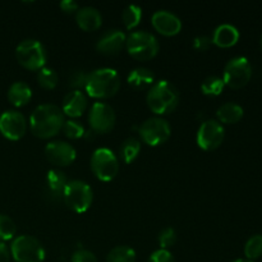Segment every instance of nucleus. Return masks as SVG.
I'll return each instance as SVG.
<instances>
[{"label":"nucleus","mask_w":262,"mask_h":262,"mask_svg":"<svg viewBox=\"0 0 262 262\" xmlns=\"http://www.w3.org/2000/svg\"><path fill=\"white\" fill-rule=\"evenodd\" d=\"M66 123V117L59 106L43 104L36 107L30 118V128L33 136L48 140L58 135Z\"/></svg>","instance_id":"nucleus-1"},{"label":"nucleus","mask_w":262,"mask_h":262,"mask_svg":"<svg viewBox=\"0 0 262 262\" xmlns=\"http://www.w3.org/2000/svg\"><path fill=\"white\" fill-rule=\"evenodd\" d=\"M146 101L151 112L156 115H168L178 106L179 92L170 82L159 81L148 90Z\"/></svg>","instance_id":"nucleus-2"},{"label":"nucleus","mask_w":262,"mask_h":262,"mask_svg":"<svg viewBox=\"0 0 262 262\" xmlns=\"http://www.w3.org/2000/svg\"><path fill=\"white\" fill-rule=\"evenodd\" d=\"M120 89V77L115 69L101 68L89 74L84 90L94 99H109Z\"/></svg>","instance_id":"nucleus-3"},{"label":"nucleus","mask_w":262,"mask_h":262,"mask_svg":"<svg viewBox=\"0 0 262 262\" xmlns=\"http://www.w3.org/2000/svg\"><path fill=\"white\" fill-rule=\"evenodd\" d=\"M125 48L133 59L140 61L151 60L159 53V42L156 37L145 31H136L127 37Z\"/></svg>","instance_id":"nucleus-4"},{"label":"nucleus","mask_w":262,"mask_h":262,"mask_svg":"<svg viewBox=\"0 0 262 262\" xmlns=\"http://www.w3.org/2000/svg\"><path fill=\"white\" fill-rule=\"evenodd\" d=\"M63 199L67 206L77 214H83L91 207L94 193L92 188L82 181H69L63 192Z\"/></svg>","instance_id":"nucleus-5"},{"label":"nucleus","mask_w":262,"mask_h":262,"mask_svg":"<svg viewBox=\"0 0 262 262\" xmlns=\"http://www.w3.org/2000/svg\"><path fill=\"white\" fill-rule=\"evenodd\" d=\"M15 58L23 68L28 71H40L45 67L48 54L40 41L25 40L15 49Z\"/></svg>","instance_id":"nucleus-6"},{"label":"nucleus","mask_w":262,"mask_h":262,"mask_svg":"<svg viewBox=\"0 0 262 262\" xmlns=\"http://www.w3.org/2000/svg\"><path fill=\"white\" fill-rule=\"evenodd\" d=\"M10 256L15 262H43L45 250L35 237L19 235L10 246Z\"/></svg>","instance_id":"nucleus-7"},{"label":"nucleus","mask_w":262,"mask_h":262,"mask_svg":"<svg viewBox=\"0 0 262 262\" xmlns=\"http://www.w3.org/2000/svg\"><path fill=\"white\" fill-rule=\"evenodd\" d=\"M91 169L97 179L101 182H110L119 171V161L109 148H97L91 156Z\"/></svg>","instance_id":"nucleus-8"},{"label":"nucleus","mask_w":262,"mask_h":262,"mask_svg":"<svg viewBox=\"0 0 262 262\" xmlns=\"http://www.w3.org/2000/svg\"><path fill=\"white\" fill-rule=\"evenodd\" d=\"M252 77V67L245 56H237L228 61L224 68L223 81L230 89H242L250 82Z\"/></svg>","instance_id":"nucleus-9"},{"label":"nucleus","mask_w":262,"mask_h":262,"mask_svg":"<svg viewBox=\"0 0 262 262\" xmlns=\"http://www.w3.org/2000/svg\"><path fill=\"white\" fill-rule=\"evenodd\" d=\"M171 128L164 118H150L140 127V136L148 146H160L170 138Z\"/></svg>","instance_id":"nucleus-10"},{"label":"nucleus","mask_w":262,"mask_h":262,"mask_svg":"<svg viewBox=\"0 0 262 262\" xmlns=\"http://www.w3.org/2000/svg\"><path fill=\"white\" fill-rule=\"evenodd\" d=\"M115 120H117V117H115L114 109L105 102H95L90 109L89 122L94 132L100 133V135L109 133L114 128Z\"/></svg>","instance_id":"nucleus-11"},{"label":"nucleus","mask_w":262,"mask_h":262,"mask_svg":"<svg viewBox=\"0 0 262 262\" xmlns=\"http://www.w3.org/2000/svg\"><path fill=\"white\" fill-rule=\"evenodd\" d=\"M225 130L217 120H206L197 130V145L204 151H214L224 141Z\"/></svg>","instance_id":"nucleus-12"},{"label":"nucleus","mask_w":262,"mask_h":262,"mask_svg":"<svg viewBox=\"0 0 262 262\" xmlns=\"http://www.w3.org/2000/svg\"><path fill=\"white\" fill-rule=\"evenodd\" d=\"M27 122L25 115L15 110H8L0 115V133L10 141H18L26 135Z\"/></svg>","instance_id":"nucleus-13"},{"label":"nucleus","mask_w":262,"mask_h":262,"mask_svg":"<svg viewBox=\"0 0 262 262\" xmlns=\"http://www.w3.org/2000/svg\"><path fill=\"white\" fill-rule=\"evenodd\" d=\"M45 155L51 164L56 166H68L76 160L77 152L74 147L64 141H53L45 147Z\"/></svg>","instance_id":"nucleus-14"},{"label":"nucleus","mask_w":262,"mask_h":262,"mask_svg":"<svg viewBox=\"0 0 262 262\" xmlns=\"http://www.w3.org/2000/svg\"><path fill=\"white\" fill-rule=\"evenodd\" d=\"M151 23L160 35L166 36V37L178 35L182 30L181 19L176 14L166 12V10H159V12L154 13Z\"/></svg>","instance_id":"nucleus-15"},{"label":"nucleus","mask_w":262,"mask_h":262,"mask_svg":"<svg viewBox=\"0 0 262 262\" xmlns=\"http://www.w3.org/2000/svg\"><path fill=\"white\" fill-rule=\"evenodd\" d=\"M125 41H127V37L122 31L110 30L100 37L96 49L99 53L104 55H117L125 46Z\"/></svg>","instance_id":"nucleus-16"},{"label":"nucleus","mask_w":262,"mask_h":262,"mask_svg":"<svg viewBox=\"0 0 262 262\" xmlns=\"http://www.w3.org/2000/svg\"><path fill=\"white\" fill-rule=\"evenodd\" d=\"M86 109L87 97L83 92L73 90L66 95L63 100V106H61V112L64 115H68L69 118H78L86 112Z\"/></svg>","instance_id":"nucleus-17"},{"label":"nucleus","mask_w":262,"mask_h":262,"mask_svg":"<svg viewBox=\"0 0 262 262\" xmlns=\"http://www.w3.org/2000/svg\"><path fill=\"white\" fill-rule=\"evenodd\" d=\"M76 22L81 30L86 31V32H92L101 27L102 17L96 8L83 7L77 10Z\"/></svg>","instance_id":"nucleus-18"},{"label":"nucleus","mask_w":262,"mask_h":262,"mask_svg":"<svg viewBox=\"0 0 262 262\" xmlns=\"http://www.w3.org/2000/svg\"><path fill=\"white\" fill-rule=\"evenodd\" d=\"M211 40L212 43L219 48H232L239 40V31L232 25H222L215 30Z\"/></svg>","instance_id":"nucleus-19"},{"label":"nucleus","mask_w":262,"mask_h":262,"mask_svg":"<svg viewBox=\"0 0 262 262\" xmlns=\"http://www.w3.org/2000/svg\"><path fill=\"white\" fill-rule=\"evenodd\" d=\"M127 82L132 89L142 91V90H147L152 87V84L155 83V76L148 68L140 67V68L133 69L128 74Z\"/></svg>","instance_id":"nucleus-20"},{"label":"nucleus","mask_w":262,"mask_h":262,"mask_svg":"<svg viewBox=\"0 0 262 262\" xmlns=\"http://www.w3.org/2000/svg\"><path fill=\"white\" fill-rule=\"evenodd\" d=\"M31 99H32V91L25 82H14L8 90V100L13 106H25L31 101Z\"/></svg>","instance_id":"nucleus-21"},{"label":"nucleus","mask_w":262,"mask_h":262,"mask_svg":"<svg viewBox=\"0 0 262 262\" xmlns=\"http://www.w3.org/2000/svg\"><path fill=\"white\" fill-rule=\"evenodd\" d=\"M245 110L241 105L235 104V102H227V104L222 105L217 109L216 117L219 119V123H224V124H235L239 122L243 118Z\"/></svg>","instance_id":"nucleus-22"},{"label":"nucleus","mask_w":262,"mask_h":262,"mask_svg":"<svg viewBox=\"0 0 262 262\" xmlns=\"http://www.w3.org/2000/svg\"><path fill=\"white\" fill-rule=\"evenodd\" d=\"M46 184H48L49 189L54 194H63L64 189L68 184V179H67V176L61 170L51 169V170L48 171V176H46Z\"/></svg>","instance_id":"nucleus-23"},{"label":"nucleus","mask_w":262,"mask_h":262,"mask_svg":"<svg viewBox=\"0 0 262 262\" xmlns=\"http://www.w3.org/2000/svg\"><path fill=\"white\" fill-rule=\"evenodd\" d=\"M141 151V143L140 141L136 138L129 137L122 143L120 146V155H122V160L125 164H130L137 159L138 154Z\"/></svg>","instance_id":"nucleus-24"},{"label":"nucleus","mask_w":262,"mask_h":262,"mask_svg":"<svg viewBox=\"0 0 262 262\" xmlns=\"http://www.w3.org/2000/svg\"><path fill=\"white\" fill-rule=\"evenodd\" d=\"M106 262H136V252L127 246H118L110 251Z\"/></svg>","instance_id":"nucleus-25"},{"label":"nucleus","mask_w":262,"mask_h":262,"mask_svg":"<svg viewBox=\"0 0 262 262\" xmlns=\"http://www.w3.org/2000/svg\"><path fill=\"white\" fill-rule=\"evenodd\" d=\"M122 19L127 30H133L140 25L141 19H142V9L138 5H128L123 10Z\"/></svg>","instance_id":"nucleus-26"},{"label":"nucleus","mask_w":262,"mask_h":262,"mask_svg":"<svg viewBox=\"0 0 262 262\" xmlns=\"http://www.w3.org/2000/svg\"><path fill=\"white\" fill-rule=\"evenodd\" d=\"M224 87L225 84H224V81H223V78H220V77H216V76H210L207 77V78L204 81V83L201 84V91L202 94L206 95V96L215 97V96H219V95L222 94Z\"/></svg>","instance_id":"nucleus-27"},{"label":"nucleus","mask_w":262,"mask_h":262,"mask_svg":"<svg viewBox=\"0 0 262 262\" xmlns=\"http://www.w3.org/2000/svg\"><path fill=\"white\" fill-rule=\"evenodd\" d=\"M37 82L43 90H54L59 83L58 73L54 69L43 67L42 69L38 71Z\"/></svg>","instance_id":"nucleus-28"},{"label":"nucleus","mask_w":262,"mask_h":262,"mask_svg":"<svg viewBox=\"0 0 262 262\" xmlns=\"http://www.w3.org/2000/svg\"><path fill=\"white\" fill-rule=\"evenodd\" d=\"M245 256L247 260L253 261L262 256V235L255 234L247 241L245 246Z\"/></svg>","instance_id":"nucleus-29"},{"label":"nucleus","mask_w":262,"mask_h":262,"mask_svg":"<svg viewBox=\"0 0 262 262\" xmlns=\"http://www.w3.org/2000/svg\"><path fill=\"white\" fill-rule=\"evenodd\" d=\"M15 233H17V227L14 222L7 215L0 214V242L13 239Z\"/></svg>","instance_id":"nucleus-30"},{"label":"nucleus","mask_w":262,"mask_h":262,"mask_svg":"<svg viewBox=\"0 0 262 262\" xmlns=\"http://www.w3.org/2000/svg\"><path fill=\"white\" fill-rule=\"evenodd\" d=\"M63 130L64 135L71 138V140H78V138H82L86 135L83 125L79 124L76 120H66L63 125Z\"/></svg>","instance_id":"nucleus-31"},{"label":"nucleus","mask_w":262,"mask_h":262,"mask_svg":"<svg viewBox=\"0 0 262 262\" xmlns=\"http://www.w3.org/2000/svg\"><path fill=\"white\" fill-rule=\"evenodd\" d=\"M177 242V233L173 228H165L159 234V245L161 250H168L173 247Z\"/></svg>","instance_id":"nucleus-32"},{"label":"nucleus","mask_w":262,"mask_h":262,"mask_svg":"<svg viewBox=\"0 0 262 262\" xmlns=\"http://www.w3.org/2000/svg\"><path fill=\"white\" fill-rule=\"evenodd\" d=\"M87 78H89V74H86L84 72H74V73H72L71 77H69V86L81 91V89H84V87H86Z\"/></svg>","instance_id":"nucleus-33"},{"label":"nucleus","mask_w":262,"mask_h":262,"mask_svg":"<svg viewBox=\"0 0 262 262\" xmlns=\"http://www.w3.org/2000/svg\"><path fill=\"white\" fill-rule=\"evenodd\" d=\"M148 262H176L174 256L169 250H158L150 256Z\"/></svg>","instance_id":"nucleus-34"},{"label":"nucleus","mask_w":262,"mask_h":262,"mask_svg":"<svg viewBox=\"0 0 262 262\" xmlns=\"http://www.w3.org/2000/svg\"><path fill=\"white\" fill-rule=\"evenodd\" d=\"M72 262H97L96 256L87 250H78L72 256Z\"/></svg>","instance_id":"nucleus-35"},{"label":"nucleus","mask_w":262,"mask_h":262,"mask_svg":"<svg viewBox=\"0 0 262 262\" xmlns=\"http://www.w3.org/2000/svg\"><path fill=\"white\" fill-rule=\"evenodd\" d=\"M212 45V40L207 36H199L194 38L193 41V48L199 51H206L209 50L210 46Z\"/></svg>","instance_id":"nucleus-36"},{"label":"nucleus","mask_w":262,"mask_h":262,"mask_svg":"<svg viewBox=\"0 0 262 262\" xmlns=\"http://www.w3.org/2000/svg\"><path fill=\"white\" fill-rule=\"evenodd\" d=\"M59 7H60V9L64 13H77V10H78V4L76 2H73V0H63L59 4Z\"/></svg>","instance_id":"nucleus-37"},{"label":"nucleus","mask_w":262,"mask_h":262,"mask_svg":"<svg viewBox=\"0 0 262 262\" xmlns=\"http://www.w3.org/2000/svg\"><path fill=\"white\" fill-rule=\"evenodd\" d=\"M0 262H10V251L4 242H0Z\"/></svg>","instance_id":"nucleus-38"},{"label":"nucleus","mask_w":262,"mask_h":262,"mask_svg":"<svg viewBox=\"0 0 262 262\" xmlns=\"http://www.w3.org/2000/svg\"><path fill=\"white\" fill-rule=\"evenodd\" d=\"M232 262H253V261L247 260V258H238V260H234V261H232Z\"/></svg>","instance_id":"nucleus-39"},{"label":"nucleus","mask_w":262,"mask_h":262,"mask_svg":"<svg viewBox=\"0 0 262 262\" xmlns=\"http://www.w3.org/2000/svg\"><path fill=\"white\" fill-rule=\"evenodd\" d=\"M261 49H262V36H261Z\"/></svg>","instance_id":"nucleus-40"}]
</instances>
